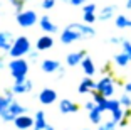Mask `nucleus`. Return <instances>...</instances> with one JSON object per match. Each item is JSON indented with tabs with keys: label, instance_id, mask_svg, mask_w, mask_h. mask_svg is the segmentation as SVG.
<instances>
[{
	"label": "nucleus",
	"instance_id": "nucleus-24",
	"mask_svg": "<svg viewBox=\"0 0 131 130\" xmlns=\"http://www.w3.org/2000/svg\"><path fill=\"white\" fill-rule=\"evenodd\" d=\"M119 103L123 108H131V95L129 93H123L119 96Z\"/></svg>",
	"mask_w": 131,
	"mask_h": 130
},
{
	"label": "nucleus",
	"instance_id": "nucleus-23",
	"mask_svg": "<svg viewBox=\"0 0 131 130\" xmlns=\"http://www.w3.org/2000/svg\"><path fill=\"white\" fill-rule=\"evenodd\" d=\"M129 20L131 19H128L126 15H118L114 19V24H116L118 29H128V27H129Z\"/></svg>",
	"mask_w": 131,
	"mask_h": 130
},
{
	"label": "nucleus",
	"instance_id": "nucleus-5",
	"mask_svg": "<svg viewBox=\"0 0 131 130\" xmlns=\"http://www.w3.org/2000/svg\"><path fill=\"white\" fill-rule=\"evenodd\" d=\"M15 20L20 27H32L39 22V17L34 10H22L15 15Z\"/></svg>",
	"mask_w": 131,
	"mask_h": 130
},
{
	"label": "nucleus",
	"instance_id": "nucleus-36",
	"mask_svg": "<svg viewBox=\"0 0 131 130\" xmlns=\"http://www.w3.org/2000/svg\"><path fill=\"white\" fill-rule=\"evenodd\" d=\"M123 41H124L123 37H111L109 39V42H113V44H123Z\"/></svg>",
	"mask_w": 131,
	"mask_h": 130
},
{
	"label": "nucleus",
	"instance_id": "nucleus-29",
	"mask_svg": "<svg viewBox=\"0 0 131 130\" xmlns=\"http://www.w3.org/2000/svg\"><path fill=\"white\" fill-rule=\"evenodd\" d=\"M118 108H123L119 103V100H109L108 101V111H114L118 110Z\"/></svg>",
	"mask_w": 131,
	"mask_h": 130
},
{
	"label": "nucleus",
	"instance_id": "nucleus-15",
	"mask_svg": "<svg viewBox=\"0 0 131 130\" xmlns=\"http://www.w3.org/2000/svg\"><path fill=\"white\" fill-rule=\"evenodd\" d=\"M88 56L86 54V51H77V53H71L67 54V57H66V63H67V66H77L81 64L82 59Z\"/></svg>",
	"mask_w": 131,
	"mask_h": 130
},
{
	"label": "nucleus",
	"instance_id": "nucleus-9",
	"mask_svg": "<svg viewBox=\"0 0 131 130\" xmlns=\"http://www.w3.org/2000/svg\"><path fill=\"white\" fill-rule=\"evenodd\" d=\"M57 100V93L54 91L52 88H44L40 90V93H39V101L42 105H52Z\"/></svg>",
	"mask_w": 131,
	"mask_h": 130
},
{
	"label": "nucleus",
	"instance_id": "nucleus-1",
	"mask_svg": "<svg viewBox=\"0 0 131 130\" xmlns=\"http://www.w3.org/2000/svg\"><path fill=\"white\" fill-rule=\"evenodd\" d=\"M96 36V31L89 24H69L61 32V42L62 44H72L81 39H91Z\"/></svg>",
	"mask_w": 131,
	"mask_h": 130
},
{
	"label": "nucleus",
	"instance_id": "nucleus-30",
	"mask_svg": "<svg viewBox=\"0 0 131 130\" xmlns=\"http://www.w3.org/2000/svg\"><path fill=\"white\" fill-rule=\"evenodd\" d=\"M54 5H56V0H42V5H40V7H42L44 10H50Z\"/></svg>",
	"mask_w": 131,
	"mask_h": 130
},
{
	"label": "nucleus",
	"instance_id": "nucleus-14",
	"mask_svg": "<svg viewBox=\"0 0 131 130\" xmlns=\"http://www.w3.org/2000/svg\"><path fill=\"white\" fill-rule=\"evenodd\" d=\"M96 90V83L93 81V78L91 76H86L84 80L79 83V88H77V91L81 93V95H86V93H91Z\"/></svg>",
	"mask_w": 131,
	"mask_h": 130
},
{
	"label": "nucleus",
	"instance_id": "nucleus-37",
	"mask_svg": "<svg viewBox=\"0 0 131 130\" xmlns=\"http://www.w3.org/2000/svg\"><path fill=\"white\" fill-rule=\"evenodd\" d=\"M2 95H5V96H7V98H12V100H14V91H12V90H4V93H2Z\"/></svg>",
	"mask_w": 131,
	"mask_h": 130
},
{
	"label": "nucleus",
	"instance_id": "nucleus-35",
	"mask_svg": "<svg viewBox=\"0 0 131 130\" xmlns=\"http://www.w3.org/2000/svg\"><path fill=\"white\" fill-rule=\"evenodd\" d=\"M69 4L74 5V7H81V5L86 4V0H69Z\"/></svg>",
	"mask_w": 131,
	"mask_h": 130
},
{
	"label": "nucleus",
	"instance_id": "nucleus-10",
	"mask_svg": "<svg viewBox=\"0 0 131 130\" xmlns=\"http://www.w3.org/2000/svg\"><path fill=\"white\" fill-rule=\"evenodd\" d=\"M14 123H15V127L19 130H30V127H34V118L25 115V113H22L14 120Z\"/></svg>",
	"mask_w": 131,
	"mask_h": 130
},
{
	"label": "nucleus",
	"instance_id": "nucleus-25",
	"mask_svg": "<svg viewBox=\"0 0 131 130\" xmlns=\"http://www.w3.org/2000/svg\"><path fill=\"white\" fill-rule=\"evenodd\" d=\"M116 125H118V123H116L114 120H109V122H103V123H99L97 130H116Z\"/></svg>",
	"mask_w": 131,
	"mask_h": 130
},
{
	"label": "nucleus",
	"instance_id": "nucleus-3",
	"mask_svg": "<svg viewBox=\"0 0 131 130\" xmlns=\"http://www.w3.org/2000/svg\"><path fill=\"white\" fill-rule=\"evenodd\" d=\"M22 113H27V108L22 107L17 100H12L10 105L0 113V118L4 120V122H14V120H15L19 115H22Z\"/></svg>",
	"mask_w": 131,
	"mask_h": 130
},
{
	"label": "nucleus",
	"instance_id": "nucleus-44",
	"mask_svg": "<svg viewBox=\"0 0 131 130\" xmlns=\"http://www.w3.org/2000/svg\"><path fill=\"white\" fill-rule=\"evenodd\" d=\"M129 29H131V20H129Z\"/></svg>",
	"mask_w": 131,
	"mask_h": 130
},
{
	"label": "nucleus",
	"instance_id": "nucleus-41",
	"mask_svg": "<svg viewBox=\"0 0 131 130\" xmlns=\"http://www.w3.org/2000/svg\"><path fill=\"white\" fill-rule=\"evenodd\" d=\"M57 78H64V68H59V74H57Z\"/></svg>",
	"mask_w": 131,
	"mask_h": 130
},
{
	"label": "nucleus",
	"instance_id": "nucleus-13",
	"mask_svg": "<svg viewBox=\"0 0 131 130\" xmlns=\"http://www.w3.org/2000/svg\"><path fill=\"white\" fill-rule=\"evenodd\" d=\"M54 46V39H52V36L50 34H46V36H40V37L37 39V42H35V49L37 51H47L50 49V47Z\"/></svg>",
	"mask_w": 131,
	"mask_h": 130
},
{
	"label": "nucleus",
	"instance_id": "nucleus-42",
	"mask_svg": "<svg viewBox=\"0 0 131 130\" xmlns=\"http://www.w3.org/2000/svg\"><path fill=\"white\" fill-rule=\"evenodd\" d=\"M126 8H128V10H131V0H128V2H126Z\"/></svg>",
	"mask_w": 131,
	"mask_h": 130
},
{
	"label": "nucleus",
	"instance_id": "nucleus-28",
	"mask_svg": "<svg viewBox=\"0 0 131 130\" xmlns=\"http://www.w3.org/2000/svg\"><path fill=\"white\" fill-rule=\"evenodd\" d=\"M8 2L12 4V7L15 8V14L24 10V0H8Z\"/></svg>",
	"mask_w": 131,
	"mask_h": 130
},
{
	"label": "nucleus",
	"instance_id": "nucleus-32",
	"mask_svg": "<svg viewBox=\"0 0 131 130\" xmlns=\"http://www.w3.org/2000/svg\"><path fill=\"white\" fill-rule=\"evenodd\" d=\"M39 53H40V51L35 49V51H30V53L27 54L29 59H30V63H37V61H39Z\"/></svg>",
	"mask_w": 131,
	"mask_h": 130
},
{
	"label": "nucleus",
	"instance_id": "nucleus-46",
	"mask_svg": "<svg viewBox=\"0 0 131 130\" xmlns=\"http://www.w3.org/2000/svg\"><path fill=\"white\" fill-rule=\"evenodd\" d=\"M62 2H69V0H62Z\"/></svg>",
	"mask_w": 131,
	"mask_h": 130
},
{
	"label": "nucleus",
	"instance_id": "nucleus-39",
	"mask_svg": "<svg viewBox=\"0 0 131 130\" xmlns=\"http://www.w3.org/2000/svg\"><path fill=\"white\" fill-rule=\"evenodd\" d=\"M124 93H129V95H131V81L124 84Z\"/></svg>",
	"mask_w": 131,
	"mask_h": 130
},
{
	"label": "nucleus",
	"instance_id": "nucleus-6",
	"mask_svg": "<svg viewBox=\"0 0 131 130\" xmlns=\"http://www.w3.org/2000/svg\"><path fill=\"white\" fill-rule=\"evenodd\" d=\"M96 91H99L106 98H111L114 95V80L111 76H103L96 83Z\"/></svg>",
	"mask_w": 131,
	"mask_h": 130
},
{
	"label": "nucleus",
	"instance_id": "nucleus-31",
	"mask_svg": "<svg viewBox=\"0 0 131 130\" xmlns=\"http://www.w3.org/2000/svg\"><path fill=\"white\" fill-rule=\"evenodd\" d=\"M121 47H123V51L128 54V56H129V59H131V42L124 39V41H123V44H121Z\"/></svg>",
	"mask_w": 131,
	"mask_h": 130
},
{
	"label": "nucleus",
	"instance_id": "nucleus-40",
	"mask_svg": "<svg viewBox=\"0 0 131 130\" xmlns=\"http://www.w3.org/2000/svg\"><path fill=\"white\" fill-rule=\"evenodd\" d=\"M118 125H119V127H126V125H128V118H123L119 123H118Z\"/></svg>",
	"mask_w": 131,
	"mask_h": 130
},
{
	"label": "nucleus",
	"instance_id": "nucleus-33",
	"mask_svg": "<svg viewBox=\"0 0 131 130\" xmlns=\"http://www.w3.org/2000/svg\"><path fill=\"white\" fill-rule=\"evenodd\" d=\"M82 12L88 14V12H96V4H88V5H82Z\"/></svg>",
	"mask_w": 131,
	"mask_h": 130
},
{
	"label": "nucleus",
	"instance_id": "nucleus-12",
	"mask_svg": "<svg viewBox=\"0 0 131 130\" xmlns=\"http://www.w3.org/2000/svg\"><path fill=\"white\" fill-rule=\"evenodd\" d=\"M39 25H40V29H42L44 32H47V34H56V32H57V24L52 22L49 15L40 17V19H39Z\"/></svg>",
	"mask_w": 131,
	"mask_h": 130
},
{
	"label": "nucleus",
	"instance_id": "nucleus-16",
	"mask_svg": "<svg viewBox=\"0 0 131 130\" xmlns=\"http://www.w3.org/2000/svg\"><path fill=\"white\" fill-rule=\"evenodd\" d=\"M40 68H42L44 73H56V71H59V68H61V63H59L57 59H44V61L40 63Z\"/></svg>",
	"mask_w": 131,
	"mask_h": 130
},
{
	"label": "nucleus",
	"instance_id": "nucleus-7",
	"mask_svg": "<svg viewBox=\"0 0 131 130\" xmlns=\"http://www.w3.org/2000/svg\"><path fill=\"white\" fill-rule=\"evenodd\" d=\"M32 88H34V84H32V81H30V80H27V78H24V80L14 81L12 91L15 93V95H24V93H29V91H32Z\"/></svg>",
	"mask_w": 131,
	"mask_h": 130
},
{
	"label": "nucleus",
	"instance_id": "nucleus-17",
	"mask_svg": "<svg viewBox=\"0 0 131 130\" xmlns=\"http://www.w3.org/2000/svg\"><path fill=\"white\" fill-rule=\"evenodd\" d=\"M116 14V5H106V7L101 8L99 15H97V20H101V22H106V20L113 19Z\"/></svg>",
	"mask_w": 131,
	"mask_h": 130
},
{
	"label": "nucleus",
	"instance_id": "nucleus-21",
	"mask_svg": "<svg viewBox=\"0 0 131 130\" xmlns=\"http://www.w3.org/2000/svg\"><path fill=\"white\" fill-rule=\"evenodd\" d=\"M103 113H104V111L101 110L99 107L93 108V110L89 111V120H91L94 125H99V123H103Z\"/></svg>",
	"mask_w": 131,
	"mask_h": 130
},
{
	"label": "nucleus",
	"instance_id": "nucleus-11",
	"mask_svg": "<svg viewBox=\"0 0 131 130\" xmlns=\"http://www.w3.org/2000/svg\"><path fill=\"white\" fill-rule=\"evenodd\" d=\"M79 110V105L74 103L72 100H61L59 101V111L64 115H69V113H76V111Z\"/></svg>",
	"mask_w": 131,
	"mask_h": 130
},
{
	"label": "nucleus",
	"instance_id": "nucleus-43",
	"mask_svg": "<svg viewBox=\"0 0 131 130\" xmlns=\"http://www.w3.org/2000/svg\"><path fill=\"white\" fill-rule=\"evenodd\" d=\"M44 130H54V127H49V125H47V127H46Z\"/></svg>",
	"mask_w": 131,
	"mask_h": 130
},
{
	"label": "nucleus",
	"instance_id": "nucleus-20",
	"mask_svg": "<svg viewBox=\"0 0 131 130\" xmlns=\"http://www.w3.org/2000/svg\"><path fill=\"white\" fill-rule=\"evenodd\" d=\"M91 93H93V100L96 101L97 107H99L103 111H108V101H109V98H106L104 95H101V93L96 91V90H94V91H91Z\"/></svg>",
	"mask_w": 131,
	"mask_h": 130
},
{
	"label": "nucleus",
	"instance_id": "nucleus-34",
	"mask_svg": "<svg viewBox=\"0 0 131 130\" xmlns=\"http://www.w3.org/2000/svg\"><path fill=\"white\" fill-rule=\"evenodd\" d=\"M96 107H97V105H96V101H94V100H91V101H86V103H84V108H86L88 111H91L93 108H96Z\"/></svg>",
	"mask_w": 131,
	"mask_h": 130
},
{
	"label": "nucleus",
	"instance_id": "nucleus-22",
	"mask_svg": "<svg viewBox=\"0 0 131 130\" xmlns=\"http://www.w3.org/2000/svg\"><path fill=\"white\" fill-rule=\"evenodd\" d=\"M129 63H131V59H129V56H128L124 51H123V53H118L114 56V64L119 66V68H124V66H128Z\"/></svg>",
	"mask_w": 131,
	"mask_h": 130
},
{
	"label": "nucleus",
	"instance_id": "nucleus-27",
	"mask_svg": "<svg viewBox=\"0 0 131 130\" xmlns=\"http://www.w3.org/2000/svg\"><path fill=\"white\" fill-rule=\"evenodd\" d=\"M10 101H12V98H7L5 95H0V113L10 105Z\"/></svg>",
	"mask_w": 131,
	"mask_h": 130
},
{
	"label": "nucleus",
	"instance_id": "nucleus-45",
	"mask_svg": "<svg viewBox=\"0 0 131 130\" xmlns=\"http://www.w3.org/2000/svg\"><path fill=\"white\" fill-rule=\"evenodd\" d=\"M82 130H91V128H82Z\"/></svg>",
	"mask_w": 131,
	"mask_h": 130
},
{
	"label": "nucleus",
	"instance_id": "nucleus-38",
	"mask_svg": "<svg viewBox=\"0 0 131 130\" xmlns=\"http://www.w3.org/2000/svg\"><path fill=\"white\" fill-rule=\"evenodd\" d=\"M5 66H7V63H5V57H4V56H0V69H4Z\"/></svg>",
	"mask_w": 131,
	"mask_h": 130
},
{
	"label": "nucleus",
	"instance_id": "nucleus-19",
	"mask_svg": "<svg viewBox=\"0 0 131 130\" xmlns=\"http://www.w3.org/2000/svg\"><path fill=\"white\" fill-rule=\"evenodd\" d=\"M47 127V120H46V113L42 110L35 111L34 117V130H44Z\"/></svg>",
	"mask_w": 131,
	"mask_h": 130
},
{
	"label": "nucleus",
	"instance_id": "nucleus-26",
	"mask_svg": "<svg viewBox=\"0 0 131 130\" xmlns=\"http://www.w3.org/2000/svg\"><path fill=\"white\" fill-rule=\"evenodd\" d=\"M97 20V17H96V12H88V14H84V24H94Z\"/></svg>",
	"mask_w": 131,
	"mask_h": 130
},
{
	"label": "nucleus",
	"instance_id": "nucleus-4",
	"mask_svg": "<svg viewBox=\"0 0 131 130\" xmlns=\"http://www.w3.org/2000/svg\"><path fill=\"white\" fill-rule=\"evenodd\" d=\"M30 41H29L25 36H20V37H17L15 41H14V46L10 47V51H8V54H10L12 57H22L25 56V54L30 53Z\"/></svg>",
	"mask_w": 131,
	"mask_h": 130
},
{
	"label": "nucleus",
	"instance_id": "nucleus-18",
	"mask_svg": "<svg viewBox=\"0 0 131 130\" xmlns=\"http://www.w3.org/2000/svg\"><path fill=\"white\" fill-rule=\"evenodd\" d=\"M81 66H82V71H84V74H86V76H91V78H93L94 74H96V66H94L93 59H91L89 56H86L84 59H82Z\"/></svg>",
	"mask_w": 131,
	"mask_h": 130
},
{
	"label": "nucleus",
	"instance_id": "nucleus-8",
	"mask_svg": "<svg viewBox=\"0 0 131 130\" xmlns=\"http://www.w3.org/2000/svg\"><path fill=\"white\" fill-rule=\"evenodd\" d=\"M14 34L8 31H0V49L4 51V53H8L10 47L14 46Z\"/></svg>",
	"mask_w": 131,
	"mask_h": 130
},
{
	"label": "nucleus",
	"instance_id": "nucleus-2",
	"mask_svg": "<svg viewBox=\"0 0 131 130\" xmlns=\"http://www.w3.org/2000/svg\"><path fill=\"white\" fill-rule=\"evenodd\" d=\"M8 71H10L14 81L24 80V78H27V73H29V63L22 57H14L8 63Z\"/></svg>",
	"mask_w": 131,
	"mask_h": 130
}]
</instances>
